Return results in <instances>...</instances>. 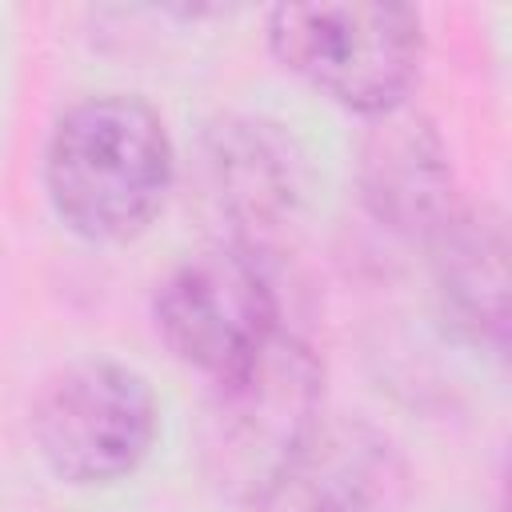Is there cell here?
<instances>
[{"label": "cell", "instance_id": "ba28073f", "mask_svg": "<svg viewBox=\"0 0 512 512\" xmlns=\"http://www.w3.org/2000/svg\"><path fill=\"white\" fill-rule=\"evenodd\" d=\"M444 320L468 340L504 352L508 344V228L488 204L456 208L428 240Z\"/></svg>", "mask_w": 512, "mask_h": 512}, {"label": "cell", "instance_id": "6da1fadb", "mask_svg": "<svg viewBox=\"0 0 512 512\" xmlns=\"http://www.w3.org/2000/svg\"><path fill=\"white\" fill-rule=\"evenodd\" d=\"M172 176L176 152L160 112L128 92L64 108L44 148L52 212L88 244L136 240L164 212Z\"/></svg>", "mask_w": 512, "mask_h": 512}, {"label": "cell", "instance_id": "3957f363", "mask_svg": "<svg viewBox=\"0 0 512 512\" xmlns=\"http://www.w3.org/2000/svg\"><path fill=\"white\" fill-rule=\"evenodd\" d=\"M272 56L332 104L384 116L408 104L424 68V20L408 4L336 0L276 4L268 12Z\"/></svg>", "mask_w": 512, "mask_h": 512}, {"label": "cell", "instance_id": "5b68a950", "mask_svg": "<svg viewBox=\"0 0 512 512\" xmlns=\"http://www.w3.org/2000/svg\"><path fill=\"white\" fill-rule=\"evenodd\" d=\"M152 320L164 348L208 380L236 372L280 332L276 292L236 240L180 260L152 296Z\"/></svg>", "mask_w": 512, "mask_h": 512}, {"label": "cell", "instance_id": "52a82bcc", "mask_svg": "<svg viewBox=\"0 0 512 512\" xmlns=\"http://www.w3.org/2000/svg\"><path fill=\"white\" fill-rule=\"evenodd\" d=\"M204 184L236 244L276 232L300 204V152L292 136L260 116H224L200 140Z\"/></svg>", "mask_w": 512, "mask_h": 512}, {"label": "cell", "instance_id": "277c9868", "mask_svg": "<svg viewBox=\"0 0 512 512\" xmlns=\"http://www.w3.org/2000/svg\"><path fill=\"white\" fill-rule=\"evenodd\" d=\"M32 440L64 484H112L132 476L156 440V396L148 380L116 360L60 368L32 404Z\"/></svg>", "mask_w": 512, "mask_h": 512}, {"label": "cell", "instance_id": "8992f818", "mask_svg": "<svg viewBox=\"0 0 512 512\" xmlns=\"http://www.w3.org/2000/svg\"><path fill=\"white\" fill-rule=\"evenodd\" d=\"M356 184H360L364 208L388 232L424 240V244L460 208L448 148L436 124L408 104L384 116H372L360 140Z\"/></svg>", "mask_w": 512, "mask_h": 512}, {"label": "cell", "instance_id": "7a4b0ae2", "mask_svg": "<svg viewBox=\"0 0 512 512\" xmlns=\"http://www.w3.org/2000/svg\"><path fill=\"white\" fill-rule=\"evenodd\" d=\"M324 428V364L292 332H276L236 372L212 380L200 416V468L240 508H260L292 476Z\"/></svg>", "mask_w": 512, "mask_h": 512}, {"label": "cell", "instance_id": "9c48e42d", "mask_svg": "<svg viewBox=\"0 0 512 512\" xmlns=\"http://www.w3.org/2000/svg\"><path fill=\"white\" fill-rule=\"evenodd\" d=\"M404 464L368 424H324L264 512H392Z\"/></svg>", "mask_w": 512, "mask_h": 512}]
</instances>
